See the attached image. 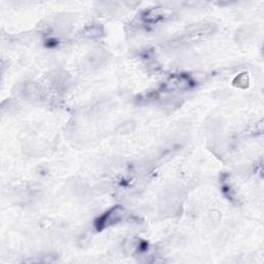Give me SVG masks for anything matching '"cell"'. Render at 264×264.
I'll list each match as a JSON object with an SVG mask.
<instances>
[{"instance_id":"6da1fadb","label":"cell","mask_w":264,"mask_h":264,"mask_svg":"<svg viewBox=\"0 0 264 264\" xmlns=\"http://www.w3.org/2000/svg\"><path fill=\"white\" fill-rule=\"evenodd\" d=\"M123 210L121 207H114L113 210H110L108 213H106L103 217H101L98 220V228H103L106 225H110V224H114L116 222L120 221L122 216H123Z\"/></svg>"}]
</instances>
